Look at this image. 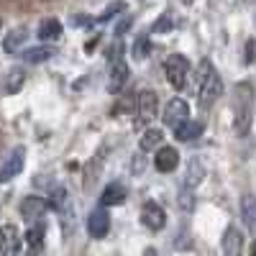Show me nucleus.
Segmentation results:
<instances>
[{
	"label": "nucleus",
	"mask_w": 256,
	"mask_h": 256,
	"mask_svg": "<svg viewBox=\"0 0 256 256\" xmlns=\"http://www.w3.org/2000/svg\"><path fill=\"white\" fill-rule=\"evenodd\" d=\"M0 28H3V20H0Z\"/></svg>",
	"instance_id": "72a5a7b5"
},
{
	"label": "nucleus",
	"mask_w": 256,
	"mask_h": 256,
	"mask_svg": "<svg viewBox=\"0 0 256 256\" xmlns=\"http://www.w3.org/2000/svg\"><path fill=\"white\" fill-rule=\"evenodd\" d=\"M46 210H49V202L41 198H24V202H20V216L28 220H38Z\"/></svg>",
	"instance_id": "dca6fc26"
},
{
	"label": "nucleus",
	"mask_w": 256,
	"mask_h": 256,
	"mask_svg": "<svg viewBox=\"0 0 256 256\" xmlns=\"http://www.w3.org/2000/svg\"><path fill=\"white\" fill-rule=\"evenodd\" d=\"M26 36H28V31H26V28H13V31L6 36V41H3V49H6L8 54H16L20 46H24Z\"/></svg>",
	"instance_id": "5701e85b"
},
{
	"label": "nucleus",
	"mask_w": 256,
	"mask_h": 256,
	"mask_svg": "<svg viewBox=\"0 0 256 256\" xmlns=\"http://www.w3.org/2000/svg\"><path fill=\"white\" fill-rule=\"evenodd\" d=\"M24 164H26V148L16 146L13 152L6 156L3 166H0V182H10L13 177H18L20 172H24Z\"/></svg>",
	"instance_id": "39448f33"
},
{
	"label": "nucleus",
	"mask_w": 256,
	"mask_h": 256,
	"mask_svg": "<svg viewBox=\"0 0 256 256\" xmlns=\"http://www.w3.org/2000/svg\"><path fill=\"white\" fill-rule=\"evenodd\" d=\"M169 28H172V18H169V16H162L156 24H154L152 34H162V31H169Z\"/></svg>",
	"instance_id": "cd10ccee"
},
{
	"label": "nucleus",
	"mask_w": 256,
	"mask_h": 256,
	"mask_svg": "<svg viewBox=\"0 0 256 256\" xmlns=\"http://www.w3.org/2000/svg\"><path fill=\"white\" fill-rule=\"evenodd\" d=\"M20 230L18 226L13 223H6L3 228H0V254H6V256H16L20 251Z\"/></svg>",
	"instance_id": "1a4fd4ad"
},
{
	"label": "nucleus",
	"mask_w": 256,
	"mask_h": 256,
	"mask_svg": "<svg viewBox=\"0 0 256 256\" xmlns=\"http://www.w3.org/2000/svg\"><path fill=\"white\" fill-rule=\"evenodd\" d=\"M52 208L59 212L62 218L67 216V220H72V200H70V192L64 187H56L52 192Z\"/></svg>",
	"instance_id": "a211bd4d"
},
{
	"label": "nucleus",
	"mask_w": 256,
	"mask_h": 256,
	"mask_svg": "<svg viewBox=\"0 0 256 256\" xmlns=\"http://www.w3.org/2000/svg\"><path fill=\"white\" fill-rule=\"evenodd\" d=\"M182 3H184V6H192V3H195V0H182Z\"/></svg>",
	"instance_id": "473e14b6"
},
{
	"label": "nucleus",
	"mask_w": 256,
	"mask_h": 256,
	"mask_svg": "<svg viewBox=\"0 0 256 256\" xmlns=\"http://www.w3.org/2000/svg\"><path fill=\"white\" fill-rule=\"evenodd\" d=\"M251 254H254V256H256V241H254V244H251Z\"/></svg>",
	"instance_id": "2f4dec72"
},
{
	"label": "nucleus",
	"mask_w": 256,
	"mask_h": 256,
	"mask_svg": "<svg viewBox=\"0 0 256 256\" xmlns=\"http://www.w3.org/2000/svg\"><path fill=\"white\" fill-rule=\"evenodd\" d=\"M180 205H182V210H190L192 205H195V200H192V190L184 187V184H182V192H180Z\"/></svg>",
	"instance_id": "bb28decb"
},
{
	"label": "nucleus",
	"mask_w": 256,
	"mask_h": 256,
	"mask_svg": "<svg viewBox=\"0 0 256 256\" xmlns=\"http://www.w3.org/2000/svg\"><path fill=\"white\" fill-rule=\"evenodd\" d=\"M126 10H128V6L123 3V0H116V3H110L108 8H105V10L95 18V20H98V24H108V20H113L118 13H126Z\"/></svg>",
	"instance_id": "393cba45"
},
{
	"label": "nucleus",
	"mask_w": 256,
	"mask_h": 256,
	"mask_svg": "<svg viewBox=\"0 0 256 256\" xmlns=\"http://www.w3.org/2000/svg\"><path fill=\"white\" fill-rule=\"evenodd\" d=\"M26 84V70L24 67H10L6 74H3V92L6 95H16L24 90Z\"/></svg>",
	"instance_id": "4468645a"
},
{
	"label": "nucleus",
	"mask_w": 256,
	"mask_h": 256,
	"mask_svg": "<svg viewBox=\"0 0 256 256\" xmlns=\"http://www.w3.org/2000/svg\"><path fill=\"white\" fill-rule=\"evenodd\" d=\"M120 52H123V49H120V44H113V46H110V54H108V59H110V62L120 59Z\"/></svg>",
	"instance_id": "7c9ffc66"
},
{
	"label": "nucleus",
	"mask_w": 256,
	"mask_h": 256,
	"mask_svg": "<svg viewBox=\"0 0 256 256\" xmlns=\"http://www.w3.org/2000/svg\"><path fill=\"white\" fill-rule=\"evenodd\" d=\"M164 141V131L162 128H146L141 141H138V148L141 152H154V148H159Z\"/></svg>",
	"instance_id": "aec40b11"
},
{
	"label": "nucleus",
	"mask_w": 256,
	"mask_h": 256,
	"mask_svg": "<svg viewBox=\"0 0 256 256\" xmlns=\"http://www.w3.org/2000/svg\"><path fill=\"white\" fill-rule=\"evenodd\" d=\"M223 95V82L210 59H200L198 64V102L202 110H210Z\"/></svg>",
	"instance_id": "f03ea898"
},
{
	"label": "nucleus",
	"mask_w": 256,
	"mask_h": 256,
	"mask_svg": "<svg viewBox=\"0 0 256 256\" xmlns=\"http://www.w3.org/2000/svg\"><path fill=\"white\" fill-rule=\"evenodd\" d=\"M164 74H166V82L172 84L174 90H187V84H190V74H192V67H190V62L187 56L182 54H169L166 62H164Z\"/></svg>",
	"instance_id": "7ed1b4c3"
},
{
	"label": "nucleus",
	"mask_w": 256,
	"mask_h": 256,
	"mask_svg": "<svg viewBox=\"0 0 256 256\" xmlns=\"http://www.w3.org/2000/svg\"><path fill=\"white\" fill-rule=\"evenodd\" d=\"M230 108H233V131H236V136H246L254 120V84L248 80L233 84Z\"/></svg>",
	"instance_id": "f257e3e1"
},
{
	"label": "nucleus",
	"mask_w": 256,
	"mask_h": 256,
	"mask_svg": "<svg viewBox=\"0 0 256 256\" xmlns=\"http://www.w3.org/2000/svg\"><path fill=\"white\" fill-rule=\"evenodd\" d=\"M148 52H152V41H148L146 36H138L136 44H134V59L136 62H144L148 56Z\"/></svg>",
	"instance_id": "a878e982"
},
{
	"label": "nucleus",
	"mask_w": 256,
	"mask_h": 256,
	"mask_svg": "<svg viewBox=\"0 0 256 256\" xmlns=\"http://www.w3.org/2000/svg\"><path fill=\"white\" fill-rule=\"evenodd\" d=\"M26 244H28V248H31L34 254L44 248V226H34V228H28V233H26Z\"/></svg>",
	"instance_id": "b1692460"
},
{
	"label": "nucleus",
	"mask_w": 256,
	"mask_h": 256,
	"mask_svg": "<svg viewBox=\"0 0 256 256\" xmlns=\"http://www.w3.org/2000/svg\"><path fill=\"white\" fill-rule=\"evenodd\" d=\"M202 123L200 120H192V118H187V120H182L180 126H174V136H177V141H182V144H187V141H198L200 136H202Z\"/></svg>",
	"instance_id": "2eb2a0df"
},
{
	"label": "nucleus",
	"mask_w": 256,
	"mask_h": 256,
	"mask_svg": "<svg viewBox=\"0 0 256 256\" xmlns=\"http://www.w3.org/2000/svg\"><path fill=\"white\" fill-rule=\"evenodd\" d=\"M254 46H256L254 41H246V56H244V62H246V64H251V62H254Z\"/></svg>",
	"instance_id": "c756f323"
},
{
	"label": "nucleus",
	"mask_w": 256,
	"mask_h": 256,
	"mask_svg": "<svg viewBox=\"0 0 256 256\" xmlns=\"http://www.w3.org/2000/svg\"><path fill=\"white\" fill-rule=\"evenodd\" d=\"M202 177H205V166H202V162L198 159V156H192L190 162H187V172H184V187H190V190H195V187H200V182H202Z\"/></svg>",
	"instance_id": "f3484780"
},
{
	"label": "nucleus",
	"mask_w": 256,
	"mask_h": 256,
	"mask_svg": "<svg viewBox=\"0 0 256 256\" xmlns=\"http://www.w3.org/2000/svg\"><path fill=\"white\" fill-rule=\"evenodd\" d=\"M108 230H110V216H108V208H98L92 210L90 216H88V233H90V238L100 241L108 236Z\"/></svg>",
	"instance_id": "423d86ee"
},
{
	"label": "nucleus",
	"mask_w": 256,
	"mask_h": 256,
	"mask_svg": "<svg viewBox=\"0 0 256 256\" xmlns=\"http://www.w3.org/2000/svg\"><path fill=\"white\" fill-rule=\"evenodd\" d=\"M126 198H128V190L120 182H110V184H105V190H102L100 205L102 208H116V205H123Z\"/></svg>",
	"instance_id": "ddd939ff"
},
{
	"label": "nucleus",
	"mask_w": 256,
	"mask_h": 256,
	"mask_svg": "<svg viewBox=\"0 0 256 256\" xmlns=\"http://www.w3.org/2000/svg\"><path fill=\"white\" fill-rule=\"evenodd\" d=\"M154 166L159 169L162 174L174 172V169L180 166V152H177L174 146H159L156 148V156H154Z\"/></svg>",
	"instance_id": "9b49d317"
},
{
	"label": "nucleus",
	"mask_w": 256,
	"mask_h": 256,
	"mask_svg": "<svg viewBox=\"0 0 256 256\" xmlns=\"http://www.w3.org/2000/svg\"><path fill=\"white\" fill-rule=\"evenodd\" d=\"M62 36V24L56 18H44L38 24V38L41 41H56Z\"/></svg>",
	"instance_id": "412c9836"
},
{
	"label": "nucleus",
	"mask_w": 256,
	"mask_h": 256,
	"mask_svg": "<svg viewBox=\"0 0 256 256\" xmlns=\"http://www.w3.org/2000/svg\"><path fill=\"white\" fill-rule=\"evenodd\" d=\"M136 105V116H138V123L141 126H148L156 116H159V98L154 90H141L134 100Z\"/></svg>",
	"instance_id": "20e7f679"
},
{
	"label": "nucleus",
	"mask_w": 256,
	"mask_h": 256,
	"mask_svg": "<svg viewBox=\"0 0 256 256\" xmlns=\"http://www.w3.org/2000/svg\"><path fill=\"white\" fill-rule=\"evenodd\" d=\"M241 218H244L246 228L251 233H256V198L254 195H244L241 198Z\"/></svg>",
	"instance_id": "6ab92c4d"
},
{
	"label": "nucleus",
	"mask_w": 256,
	"mask_h": 256,
	"mask_svg": "<svg viewBox=\"0 0 256 256\" xmlns=\"http://www.w3.org/2000/svg\"><path fill=\"white\" fill-rule=\"evenodd\" d=\"M220 251L226 256H238L244 251V236L236 226H228L223 233V241H220Z\"/></svg>",
	"instance_id": "f8f14e48"
},
{
	"label": "nucleus",
	"mask_w": 256,
	"mask_h": 256,
	"mask_svg": "<svg viewBox=\"0 0 256 256\" xmlns=\"http://www.w3.org/2000/svg\"><path fill=\"white\" fill-rule=\"evenodd\" d=\"M187 118H190V105H187V100H182V98H172V100L166 102L164 116H162L164 126L174 128V126H180V123L187 120Z\"/></svg>",
	"instance_id": "6e6552de"
},
{
	"label": "nucleus",
	"mask_w": 256,
	"mask_h": 256,
	"mask_svg": "<svg viewBox=\"0 0 256 256\" xmlns=\"http://www.w3.org/2000/svg\"><path fill=\"white\" fill-rule=\"evenodd\" d=\"M131 24H134V18H131V16H126V18L120 20V24L116 26V36H123L128 28H131Z\"/></svg>",
	"instance_id": "c85d7f7f"
},
{
	"label": "nucleus",
	"mask_w": 256,
	"mask_h": 256,
	"mask_svg": "<svg viewBox=\"0 0 256 256\" xmlns=\"http://www.w3.org/2000/svg\"><path fill=\"white\" fill-rule=\"evenodd\" d=\"M141 223L148 228V230H162L166 226V212L162 205H156L154 200H148L141 205Z\"/></svg>",
	"instance_id": "0eeeda50"
},
{
	"label": "nucleus",
	"mask_w": 256,
	"mask_h": 256,
	"mask_svg": "<svg viewBox=\"0 0 256 256\" xmlns=\"http://www.w3.org/2000/svg\"><path fill=\"white\" fill-rule=\"evenodd\" d=\"M56 52L52 46H34V49H26V52H20V56H24V62L28 64H41V62H49Z\"/></svg>",
	"instance_id": "4be33fe9"
},
{
	"label": "nucleus",
	"mask_w": 256,
	"mask_h": 256,
	"mask_svg": "<svg viewBox=\"0 0 256 256\" xmlns=\"http://www.w3.org/2000/svg\"><path fill=\"white\" fill-rule=\"evenodd\" d=\"M128 74H131V70H128L126 59H116V62H110V77H108V90H110L113 95H120V92H123L126 82H128Z\"/></svg>",
	"instance_id": "9d476101"
}]
</instances>
